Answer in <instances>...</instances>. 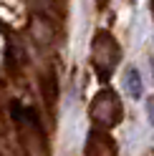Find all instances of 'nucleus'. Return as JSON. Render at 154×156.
I'll use <instances>...</instances> for the list:
<instances>
[{
  "instance_id": "nucleus-6",
  "label": "nucleus",
  "mask_w": 154,
  "mask_h": 156,
  "mask_svg": "<svg viewBox=\"0 0 154 156\" xmlns=\"http://www.w3.org/2000/svg\"><path fill=\"white\" fill-rule=\"evenodd\" d=\"M147 113H149V123L154 126V96L147 101Z\"/></svg>"
},
{
  "instance_id": "nucleus-4",
  "label": "nucleus",
  "mask_w": 154,
  "mask_h": 156,
  "mask_svg": "<svg viewBox=\"0 0 154 156\" xmlns=\"http://www.w3.org/2000/svg\"><path fill=\"white\" fill-rule=\"evenodd\" d=\"M38 83H41V96H43V103H46L48 113H53L56 103H58V81H56L53 73H43Z\"/></svg>"
},
{
  "instance_id": "nucleus-7",
  "label": "nucleus",
  "mask_w": 154,
  "mask_h": 156,
  "mask_svg": "<svg viewBox=\"0 0 154 156\" xmlns=\"http://www.w3.org/2000/svg\"><path fill=\"white\" fill-rule=\"evenodd\" d=\"M152 13H154V0H152Z\"/></svg>"
},
{
  "instance_id": "nucleus-1",
  "label": "nucleus",
  "mask_w": 154,
  "mask_h": 156,
  "mask_svg": "<svg viewBox=\"0 0 154 156\" xmlns=\"http://www.w3.org/2000/svg\"><path fill=\"white\" fill-rule=\"evenodd\" d=\"M121 61V45L114 41V35L106 30H96L91 41V66L101 81L111 78L116 63Z\"/></svg>"
},
{
  "instance_id": "nucleus-3",
  "label": "nucleus",
  "mask_w": 154,
  "mask_h": 156,
  "mask_svg": "<svg viewBox=\"0 0 154 156\" xmlns=\"http://www.w3.org/2000/svg\"><path fill=\"white\" fill-rule=\"evenodd\" d=\"M89 156H114L116 154V144H114V139L106 133V129H96L89 133V141H86V149H83Z\"/></svg>"
},
{
  "instance_id": "nucleus-2",
  "label": "nucleus",
  "mask_w": 154,
  "mask_h": 156,
  "mask_svg": "<svg viewBox=\"0 0 154 156\" xmlns=\"http://www.w3.org/2000/svg\"><path fill=\"white\" fill-rule=\"evenodd\" d=\"M121 113H124L121 101L116 98V93H111V91L96 93V98L89 106V116H91V121L99 126V129H114V126L121 121Z\"/></svg>"
},
{
  "instance_id": "nucleus-5",
  "label": "nucleus",
  "mask_w": 154,
  "mask_h": 156,
  "mask_svg": "<svg viewBox=\"0 0 154 156\" xmlns=\"http://www.w3.org/2000/svg\"><path fill=\"white\" fill-rule=\"evenodd\" d=\"M124 88H127V93L131 96V98H141L144 81H141V73L137 71V68H129L127 71V76H124Z\"/></svg>"
}]
</instances>
